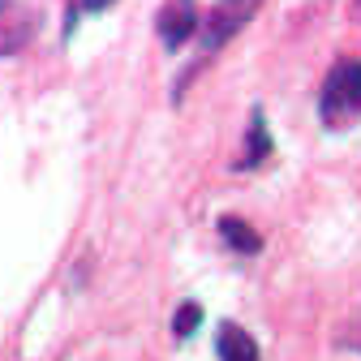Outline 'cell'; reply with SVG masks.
Instances as JSON below:
<instances>
[{
  "mask_svg": "<svg viewBox=\"0 0 361 361\" xmlns=\"http://www.w3.org/2000/svg\"><path fill=\"white\" fill-rule=\"evenodd\" d=\"M319 116L327 129H344L361 116V61H336L323 95H319Z\"/></svg>",
  "mask_w": 361,
  "mask_h": 361,
  "instance_id": "6da1fadb",
  "label": "cell"
},
{
  "mask_svg": "<svg viewBox=\"0 0 361 361\" xmlns=\"http://www.w3.org/2000/svg\"><path fill=\"white\" fill-rule=\"evenodd\" d=\"M258 5H262V0H215V9H211L207 22L198 26V30H202V61L215 56L224 43H228V39L245 26Z\"/></svg>",
  "mask_w": 361,
  "mask_h": 361,
  "instance_id": "7a4b0ae2",
  "label": "cell"
},
{
  "mask_svg": "<svg viewBox=\"0 0 361 361\" xmlns=\"http://www.w3.org/2000/svg\"><path fill=\"white\" fill-rule=\"evenodd\" d=\"M198 26H202V13H198L194 0H168V5L159 9V18H155L159 43H164L168 52H176V48H180V43H185Z\"/></svg>",
  "mask_w": 361,
  "mask_h": 361,
  "instance_id": "3957f363",
  "label": "cell"
},
{
  "mask_svg": "<svg viewBox=\"0 0 361 361\" xmlns=\"http://www.w3.org/2000/svg\"><path fill=\"white\" fill-rule=\"evenodd\" d=\"M215 357H219V361H262L254 336H250L245 327H237V323H224V327H219V336H215Z\"/></svg>",
  "mask_w": 361,
  "mask_h": 361,
  "instance_id": "277c9868",
  "label": "cell"
},
{
  "mask_svg": "<svg viewBox=\"0 0 361 361\" xmlns=\"http://www.w3.org/2000/svg\"><path fill=\"white\" fill-rule=\"evenodd\" d=\"M219 237H224V245H228L233 254H258L262 250V237L250 228L245 219H237V215H224L219 219Z\"/></svg>",
  "mask_w": 361,
  "mask_h": 361,
  "instance_id": "5b68a950",
  "label": "cell"
},
{
  "mask_svg": "<svg viewBox=\"0 0 361 361\" xmlns=\"http://www.w3.org/2000/svg\"><path fill=\"white\" fill-rule=\"evenodd\" d=\"M271 151V138H267V121H262V112L254 108V121H250V142H245V155H241V168H258Z\"/></svg>",
  "mask_w": 361,
  "mask_h": 361,
  "instance_id": "8992f818",
  "label": "cell"
},
{
  "mask_svg": "<svg viewBox=\"0 0 361 361\" xmlns=\"http://www.w3.org/2000/svg\"><path fill=\"white\" fill-rule=\"evenodd\" d=\"M198 319H202V305L198 301H185L176 314H172V331H176V340H190L194 336V327H198Z\"/></svg>",
  "mask_w": 361,
  "mask_h": 361,
  "instance_id": "52a82bcc",
  "label": "cell"
},
{
  "mask_svg": "<svg viewBox=\"0 0 361 361\" xmlns=\"http://www.w3.org/2000/svg\"><path fill=\"white\" fill-rule=\"evenodd\" d=\"M108 5H112V0H82V9H86V13H95V9H108Z\"/></svg>",
  "mask_w": 361,
  "mask_h": 361,
  "instance_id": "ba28073f",
  "label": "cell"
}]
</instances>
